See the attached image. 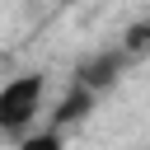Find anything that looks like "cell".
I'll use <instances>...</instances> for the list:
<instances>
[{"label":"cell","instance_id":"6da1fadb","mask_svg":"<svg viewBox=\"0 0 150 150\" xmlns=\"http://www.w3.org/2000/svg\"><path fill=\"white\" fill-rule=\"evenodd\" d=\"M42 75H14L0 84V136H23L42 108Z\"/></svg>","mask_w":150,"mask_h":150},{"label":"cell","instance_id":"7a4b0ae2","mask_svg":"<svg viewBox=\"0 0 150 150\" xmlns=\"http://www.w3.org/2000/svg\"><path fill=\"white\" fill-rule=\"evenodd\" d=\"M131 56L117 47V52H98V56H89V61H80L75 66V84H84V89H94V94H103V89H112L117 84V75H122V66H127Z\"/></svg>","mask_w":150,"mask_h":150},{"label":"cell","instance_id":"3957f363","mask_svg":"<svg viewBox=\"0 0 150 150\" xmlns=\"http://www.w3.org/2000/svg\"><path fill=\"white\" fill-rule=\"evenodd\" d=\"M94 98H98L94 89H84V84H70V89H66V98L56 103V112H52V127L61 131V127H70V122H84V117L94 112Z\"/></svg>","mask_w":150,"mask_h":150},{"label":"cell","instance_id":"277c9868","mask_svg":"<svg viewBox=\"0 0 150 150\" xmlns=\"http://www.w3.org/2000/svg\"><path fill=\"white\" fill-rule=\"evenodd\" d=\"M19 150H66V141H61L56 127H47V131H38V136H23Z\"/></svg>","mask_w":150,"mask_h":150},{"label":"cell","instance_id":"5b68a950","mask_svg":"<svg viewBox=\"0 0 150 150\" xmlns=\"http://www.w3.org/2000/svg\"><path fill=\"white\" fill-rule=\"evenodd\" d=\"M141 23H145V33H150V14H145V19H141Z\"/></svg>","mask_w":150,"mask_h":150}]
</instances>
